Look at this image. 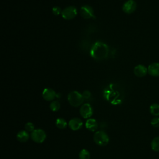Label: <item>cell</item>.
Instances as JSON below:
<instances>
[{"label":"cell","mask_w":159,"mask_h":159,"mask_svg":"<svg viewBox=\"0 0 159 159\" xmlns=\"http://www.w3.org/2000/svg\"><path fill=\"white\" fill-rule=\"evenodd\" d=\"M109 54L108 46L101 42H95L91 47L90 50L91 57L96 60H103L106 59Z\"/></svg>","instance_id":"1"},{"label":"cell","mask_w":159,"mask_h":159,"mask_svg":"<svg viewBox=\"0 0 159 159\" xmlns=\"http://www.w3.org/2000/svg\"><path fill=\"white\" fill-rule=\"evenodd\" d=\"M67 99L69 104L75 107L81 106L84 101V98L82 94L77 91L70 92L68 94Z\"/></svg>","instance_id":"2"},{"label":"cell","mask_w":159,"mask_h":159,"mask_svg":"<svg viewBox=\"0 0 159 159\" xmlns=\"http://www.w3.org/2000/svg\"><path fill=\"white\" fill-rule=\"evenodd\" d=\"M94 142L99 146H106L109 142V137L104 130L96 131L93 136Z\"/></svg>","instance_id":"3"},{"label":"cell","mask_w":159,"mask_h":159,"mask_svg":"<svg viewBox=\"0 0 159 159\" xmlns=\"http://www.w3.org/2000/svg\"><path fill=\"white\" fill-rule=\"evenodd\" d=\"M47 137L46 132L42 129H35L30 134L31 139L35 143H41L45 141Z\"/></svg>","instance_id":"4"},{"label":"cell","mask_w":159,"mask_h":159,"mask_svg":"<svg viewBox=\"0 0 159 159\" xmlns=\"http://www.w3.org/2000/svg\"><path fill=\"white\" fill-rule=\"evenodd\" d=\"M61 14L64 19L71 20L74 19L76 16L77 9L75 6H68L62 10Z\"/></svg>","instance_id":"5"},{"label":"cell","mask_w":159,"mask_h":159,"mask_svg":"<svg viewBox=\"0 0 159 159\" xmlns=\"http://www.w3.org/2000/svg\"><path fill=\"white\" fill-rule=\"evenodd\" d=\"M80 114L84 119L90 118L93 114V109L91 104L89 103L82 104L80 109Z\"/></svg>","instance_id":"6"},{"label":"cell","mask_w":159,"mask_h":159,"mask_svg":"<svg viewBox=\"0 0 159 159\" xmlns=\"http://www.w3.org/2000/svg\"><path fill=\"white\" fill-rule=\"evenodd\" d=\"M81 16L84 19H90L92 17H94V11L91 6L89 5H83L81 7L80 10Z\"/></svg>","instance_id":"7"},{"label":"cell","mask_w":159,"mask_h":159,"mask_svg":"<svg viewBox=\"0 0 159 159\" xmlns=\"http://www.w3.org/2000/svg\"><path fill=\"white\" fill-rule=\"evenodd\" d=\"M137 8V4L134 0H128L122 6V11L126 14L133 13Z\"/></svg>","instance_id":"8"},{"label":"cell","mask_w":159,"mask_h":159,"mask_svg":"<svg viewBox=\"0 0 159 159\" xmlns=\"http://www.w3.org/2000/svg\"><path fill=\"white\" fill-rule=\"evenodd\" d=\"M83 121L80 118L78 117L72 118L70 120V121L68 123L69 128L73 131H76L81 129L83 127Z\"/></svg>","instance_id":"9"},{"label":"cell","mask_w":159,"mask_h":159,"mask_svg":"<svg viewBox=\"0 0 159 159\" xmlns=\"http://www.w3.org/2000/svg\"><path fill=\"white\" fill-rule=\"evenodd\" d=\"M56 96H57V94L55 91L52 88H47L43 90L42 97L45 101H53V99L55 98Z\"/></svg>","instance_id":"10"},{"label":"cell","mask_w":159,"mask_h":159,"mask_svg":"<svg viewBox=\"0 0 159 159\" xmlns=\"http://www.w3.org/2000/svg\"><path fill=\"white\" fill-rule=\"evenodd\" d=\"M147 69L150 75L153 77H159V63L154 62L150 64Z\"/></svg>","instance_id":"11"},{"label":"cell","mask_w":159,"mask_h":159,"mask_svg":"<svg viewBox=\"0 0 159 159\" xmlns=\"http://www.w3.org/2000/svg\"><path fill=\"white\" fill-rule=\"evenodd\" d=\"M134 73L137 77H143L148 73V69L145 66L143 65H138L134 67Z\"/></svg>","instance_id":"12"},{"label":"cell","mask_w":159,"mask_h":159,"mask_svg":"<svg viewBox=\"0 0 159 159\" xmlns=\"http://www.w3.org/2000/svg\"><path fill=\"white\" fill-rule=\"evenodd\" d=\"M85 127L88 130L91 132H94L98 128V123L95 119L89 118L85 122Z\"/></svg>","instance_id":"13"},{"label":"cell","mask_w":159,"mask_h":159,"mask_svg":"<svg viewBox=\"0 0 159 159\" xmlns=\"http://www.w3.org/2000/svg\"><path fill=\"white\" fill-rule=\"evenodd\" d=\"M30 137V135L27 131L25 130H20L17 132L16 135V138L17 140L20 142H27Z\"/></svg>","instance_id":"14"},{"label":"cell","mask_w":159,"mask_h":159,"mask_svg":"<svg viewBox=\"0 0 159 159\" xmlns=\"http://www.w3.org/2000/svg\"><path fill=\"white\" fill-rule=\"evenodd\" d=\"M55 125L59 129H65L68 125L66 121L62 117H58L55 120Z\"/></svg>","instance_id":"15"},{"label":"cell","mask_w":159,"mask_h":159,"mask_svg":"<svg viewBox=\"0 0 159 159\" xmlns=\"http://www.w3.org/2000/svg\"><path fill=\"white\" fill-rule=\"evenodd\" d=\"M150 112L155 116H159V104L157 103H153L150 105Z\"/></svg>","instance_id":"16"},{"label":"cell","mask_w":159,"mask_h":159,"mask_svg":"<svg viewBox=\"0 0 159 159\" xmlns=\"http://www.w3.org/2000/svg\"><path fill=\"white\" fill-rule=\"evenodd\" d=\"M151 148L155 152H159V137L153 139L151 142Z\"/></svg>","instance_id":"17"},{"label":"cell","mask_w":159,"mask_h":159,"mask_svg":"<svg viewBox=\"0 0 159 159\" xmlns=\"http://www.w3.org/2000/svg\"><path fill=\"white\" fill-rule=\"evenodd\" d=\"M80 159H90V153L85 148L81 149L79 153Z\"/></svg>","instance_id":"18"},{"label":"cell","mask_w":159,"mask_h":159,"mask_svg":"<svg viewBox=\"0 0 159 159\" xmlns=\"http://www.w3.org/2000/svg\"><path fill=\"white\" fill-rule=\"evenodd\" d=\"M60 108V103L58 101H52L50 104V109L53 112L58 111Z\"/></svg>","instance_id":"19"},{"label":"cell","mask_w":159,"mask_h":159,"mask_svg":"<svg viewBox=\"0 0 159 159\" xmlns=\"http://www.w3.org/2000/svg\"><path fill=\"white\" fill-rule=\"evenodd\" d=\"M25 130L28 132H32L35 130V125L31 122H27L24 125Z\"/></svg>","instance_id":"20"},{"label":"cell","mask_w":159,"mask_h":159,"mask_svg":"<svg viewBox=\"0 0 159 159\" xmlns=\"http://www.w3.org/2000/svg\"><path fill=\"white\" fill-rule=\"evenodd\" d=\"M151 125L154 127H159V117H154L151 120Z\"/></svg>","instance_id":"21"},{"label":"cell","mask_w":159,"mask_h":159,"mask_svg":"<svg viewBox=\"0 0 159 159\" xmlns=\"http://www.w3.org/2000/svg\"><path fill=\"white\" fill-rule=\"evenodd\" d=\"M61 12H62V10L58 6H55L52 9V12L55 16H58L59 14H61Z\"/></svg>","instance_id":"22"},{"label":"cell","mask_w":159,"mask_h":159,"mask_svg":"<svg viewBox=\"0 0 159 159\" xmlns=\"http://www.w3.org/2000/svg\"><path fill=\"white\" fill-rule=\"evenodd\" d=\"M82 95H83V97L84 98V100H88V99H89L91 98V93L89 91L86 90V91L83 92Z\"/></svg>","instance_id":"23"}]
</instances>
